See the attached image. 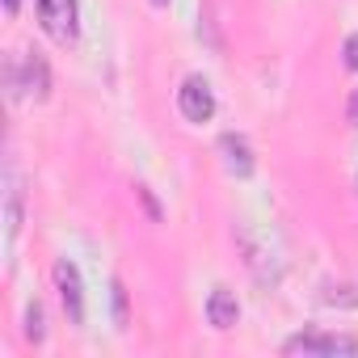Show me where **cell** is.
I'll list each match as a JSON object with an SVG mask.
<instances>
[{
	"label": "cell",
	"mask_w": 358,
	"mask_h": 358,
	"mask_svg": "<svg viewBox=\"0 0 358 358\" xmlns=\"http://www.w3.org/2000/svg\"><path fill=\"white\" fill-rule=\"evenodd\" d=\"M152 5H156V9H160V5H169V0H152Z\"/></svg>",
	"instance_id": "cell-15"
},
{
	"label": "cell",
	"mask_w": 358,
	"mask_h": 358,
	"mask_svg": "<svg viewBox=\"0 0 358 358\" xmlns=\"http://www.w3.org/2000/svg\"><path fill=\"white\" fill-rule=\"evenodd\" d=\"M345 114H350V127H358V89L350 93V106H345Z\"/></svg>",
	"instance_id": "cell-13"
},
{
	"label": "cell",
	"mask_w": 358,
	"mask_h": 358,
	"mask_svg": "<svg viewBox=\"0 0 358 358\" xmlns=\"http://www.w3.org/2000/svg\"><path fill=\"white\" fill-rule=\"evenodd\" d=\"M220 152H224V169H228L232 177H249V173H253V148H249L245 135L224 131V135H220Z\"/></svg>",
	"instance_id": "cell-6"
},
{
	"label": "cell",
	"mask_w": 358,
	"mask_h": 358,
	"mask_svg": "<svg viewBox=\"0 0 358 358\" xmlns=\"http://www.w3.org/2000/svg\"><path fill=\"white\" fill-rule=\"evenodd\" d=\"M26 337H30L34 345L47 337V329H43V303H30V308H26Z\"/></svg>",
	"instance_id": "cell-9"
},
{
	"label": "cell",
	"mask_w": 358,
	"mask_h": 358,
	"mask_svg": "<svg viewBox=\"0 0 358 358\" xmlns=\"http://www.w3.org/2000/svg\"><path fill=\"white\" fill-rule=\"evenodd\" d=\"M51 278H55V291H59V303H64L68 320L80 329V324H85V287H80V270H76L68 257H59L55 270H51Z\"/></svg>",
	"instance_id": "cell-2"
},
{
	"label": "cell",
	"mask_w": 358,
	"mask_h": 358,
	"mask_svg": "<svg viewBox=\"0 0 358 358\" xmlns=\"http://www.w3.org/2000/svg\"><path fill=\"white\" fill-rule=\"evenodd\" d=\"M177 110H182L186 122H211L215 114V93L203 76H186L182 89H177Z\"/></svg>",
	"instance_id": "cell-3"
},
{
	"label": "cell",
	"mask_w": 358,
	"mask_h": 358,
	"mask_svg": "<svg viewBox=\"0 0 358 358\" xmlns=\"http://www.w3.org/2000/svg\"><path fill=\"white\" fill-rule=\"evenodd\" d=\"M135 194H139V203H143V211L152 215V224H160V207H156V199H152V190H148V186H135Z\"/></svg>",
	"instance_id": "cell-10"
},
{
	"label": "cell",
	"mask_w": 358,
	"mask_h": 358,
	"mask_svg": "<svg viewBox=\"0 0 358 358\" xmlns=\"http://www.w3.org/2000/svg\"><path fill=\"white\" fill-rule=\"evenodd\" d=\"M5 9H9V13H17V9H22V0H5Z\"/></svg>",
	"instance_id": "cell-14"
},
{
	"label": "cell",
	"mask_w": 358,
	"mask_h": 358,
	"mask_svg": "<svg viewBox=\"0 0 358 358\" xmlns=\"http://www.w3.org/2000/svg\"><path fill=\"white\" fill-rule=\"evenodd\" d=\"M9 93H13V97H22V93H26V97L43 101V97L51 93V72H47V64H43L38 55H30V59H26V76H22V80H17V76H9Z\"/></svg>",
	"instance_id": "cell-5"
},
{
	"label": "cell",
	"mask_w": 358,
	"mask_h": 358,
	"mask_svg": "<svg viewBox=\"0 0 358 358\" xmlns=\"http://www.w3.org/2000/svg\"><path fill=\"white\" fill-rule=\"evenodd\" d=\"M358 341L350 337H329V333H299L287 341V354H354Z\"/></svg>",
	"instance_id": "cell-4"
},
{
	"label": "cell",
	"mask_w": 358,
	"mask_h": 358,
	"mask_svg": "<svg viewBox=\"0 0 358 358\" xmlns=\"http://www.w3.org/2000/svg\"><path fill=\"white\" fill-rule=\"evenodd\" d=\"M341 55H345V68L350 72H358V30L345 38V47H341Z\"/></svg>",
	"instance_id": "cell-12"
},
{
	"label": "cell",
	"mask_w": 358,
	"mask_h": 358,
	"mask_svg": "<svg viewBox=\"0 0 358 358\" xmlns=\"http://www.w3.org/2000/svg\"><path fill=\"white\" fill-rule=\"evenodd\" d=\"M110 291H114V320L127 324V291H122V282H114Z\"/></svg>",
	"instance_id": "cell-11"
},
{
	"label": "cell",
	"mask_w": 358,
	"mask_h": 358,
	"mask_svg": "<svg viewBox=\"0 0 358 358\" xmlns=\"http://www.w3.org/2000/svg\"><path fill=\"white\" fill-rule=\"evenodd\" d=\"M207 320H211L215 329H232V324L241 320V303H236V295H232L228 287H215V291L207 295Z\"/></svg>",
	"instance_id": "cell-7"
},
{
	"label": "cell",
	"mask_w": 358,
	"mask_h": 358,
	"mask_svg": "<svg viewBox=\"0 0 358 358\" xmlns=\"http://www.w3.org/2000/svg\"><path fill=\"white\" fill-rule=\"evenodd\" d=\"M38 26L51 43L72 47L80 34V5L76 0H38Z\"/></svg>",
	"instance_id": "cell-1"
},
{
	"label": "cell",
	"mask_w": 358,
	"mask_h": 358,
	"mask_svg": "<svg viewBox=\"0 0 358 358\" xmlns=\"http://www.w3.org/2000/svg\"><path fill=\"white\" fill-rule=\"evenodd\" d=\"M9 241L17 236V228H22V182H17V173L9 169Z\"/></svg>",
	"instance_id": "cell-8"
}]
</instances>
